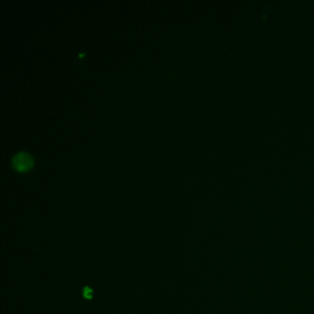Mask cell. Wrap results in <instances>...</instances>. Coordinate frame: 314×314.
I'll return each mask as SVG.
<instances>
[{
  "mask_svg": "<svg viewBox=\"0 0 314 314\" xmlns=\"http://www.w3.org/2000/svg\"><path fill=\"white\" fill-rule=\"evenodd\" d=\"M13 165L17 170H26L30 169L32 165V159L30 155L25 152H20L14 156L13 158Z\"/></svg>",
  "mask_w": 314,
  "mask_h": 314,
  "instance_id": "6da1fadb",
  "label": "cell"
}]
</instances>
